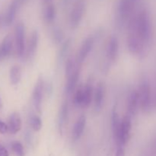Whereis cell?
<instances>
[{
	"instance_id": "6da1fadb",
	"label": "cell",
	"mask_w": 156,
	"mask_h": 156,
	"mask_svg": "<svg viewBox=\"0 0 156 156\" xmlns=\"http://www.w3.org/2000/svg\"><path fill=\"white\" fill-rule=\"evenodd\" d=\"M128 27H130L135 30L137 36L143 44L149 48L152 37V27L150 16L146 10H142L138 15L131 18Z\"/></svg>"
},
{
	"instance_id": "7a4b0ae2",
	"label": "cell",
	"mask_w": 156,
	"mask_h": 156,
	"mask_svg": "<svg viewBox=\"0 0 156 156\" xmlns=\"http://www.w3.org/2000/svg\"><path fill=\"white\" fill-rule=\"evenodd\" d=\"M137 91L141 109L146 113L150 112L152 110V90L149 81L147 79L142 81Z\"/></svg>"
},
{
	"instance_id": "3957f363",
	"label": "cell",
	"mask_w": 156,
	"mask_h": 156,
	"mask_svg": "<svg viewBox=\"0 0 156 156\" xmlns=\"http://www.w3.org/2000/svg\"><path fill=\"white\" fill-rule=\"evenodd\" d=\"M85 11V3L84 0H77L72 9L69 15V24L72 28L78 27L82 21Z\"/></svg>"
},
{
	"instance_id": "277c9868",
	"label": "cell",
	"mask_w": 156,
	"mask_h": 156,
	"mask_svg": "<svg viewBox=\"0 0 156 156\" xmlns=\"http://www.w3.org/2000/svg\"><path fill=\"white\" fill-rule=\"evenodd\" d=\"M15 42L17 55L22 57L25 50V27L22 22L18 23L15 26Z\"/></svg>"
},
{
	"instance_id": "5b68a950",
	"label": "cell",
	"mask_w": 156,
	"mask_h": 156,
	"mask_svg": "<svg viewBox=\"0 0 156 156\" xmlns=\"http://www.w3.org/2000/svg\"><path fill=\"white\" fill-rule=\"evenodd\" d=\"M134 2L131 0H119L117 3V15L120 24L124 23L132 13Z\"/></svg>"
},
{
	"instance_id": "8992f818",
	"label": "cell",
	"mask_w": 156,
	"mask_h": 156,
	"mask_svg": "<svg viewBox=\"0 0 156 156\" xmlns=\"http://www.w3.org/2000/svg\"><path fill=\"white\" fill-rule=\"evenodd\" d=\"M44 85L45 84H44V80L40 78L35 84L34 88L33 93H32V101H33L34 107L38 113H41V111L43 94H44V91L45 90Z\"/></svg>"
},
{
	"instance_id": "52a82bcc",
	"label": "cell",
	"mask_w": 156,
	"mask_h": 156,
	"mask_svg": "<svg viewBox=\"0 0 156 156\" xmlns=\"http://www.w3.org/2000/svg\"><path fill=\"white\" fill-rule=\"evenodd\" d=\"M94 38L91 36L87 37L83 41L80 47V50H79V52L78 53L77 57H76V62H77L78 65L81 66L85 62L86 58L89 55L90 52L92 50L93 47H94Z\"/></svg>"
},
{
	"instance_id": "ba28073f",
	"label": "cell",
	"mask_w": 156,
	"mask_h": 156,
	"mask_svg": "<svg viewBox=\"0 0 156 156\" xmlns=\"http://www.w3.org/2000/svg\"><path fill=\"white\" fill-rule=\"evenodd\" d=\"M140 107V98H139L138 91L133 90L129 93L127 100V114L126 115L129 116L131 118L134 117L137 114L139 108Z\"/></svg>"
},
{
	"instance_id": "9c48e42d",
	"label": "cell",
	"mask_w": 156,
	"mask_h": 156,
	"mask_svg": "<svg viewBox=\"0 0 156 156\" xmlns=\"http://www.w3.org/2000/svg\"><path fill=\"white\" fill-rule=\"evenodd\" d=\"M132 129V118L126 115L122 120L121 132H120V146L125 147L130 136Z\"/></svg>"
},
{
	"instance_id": "30bf717a",
	"label": "cell",
	"mask_w": 156,
	"mask_h": 156,
	"mask_svg": "<svg viewBox=\"0 0 156 156\" xmlns=\"http://www.w3.org/2000/svg\"><path fill=\"white\" fill-rule=\"evenodd\" d=\"M105 97V85L103 82H99L94 89V111L97 113L100 112L103 107Z\"/></svg>"
},
{
	"instance_id": "8fae6325",
	"label": "cell",
	"mask_w": 156,
	"mask_h": 156,
	"mask_svg": "<svg viewBox=\"0 0 156 156\" xmlns=\"http://www.w3.org/2000/svg\"><path fill=\"white\" fill-rule=\"evenodd\" d=\"M112 132L114 136V141L116 143L117 147H120V132H121V123L122 120L120 119L118 113L117 112L114 108L112 113Z\"/></svg>"
},
{
	"instance_id": "7c38bea8",
	"label": "cell",
	"mask_w": 156,
	"mask_h": 156,
	"mask_svg": "<svg viewBox=\"0 0 156 156\" xmlns=\"http://www.w3.org/2000/svg\"><path fill=\"white\" fill-rule=\"evenodd\" d=\"M119 53V41L117 37L112 36L108 42V48H107V55L108 59L112 62L117 59Z\"/></svg>"
},
{
	"instance_id": "4fadbf2b",
	"label": "cell",
	"mask_w": 156,
	"mask_h": 156,
	"mask_svg": "<svg viewBox=\"0 0 156 156\" xmlns=\"http://www.w3.org/2000/svg\"><path fill=\"white\" fill-rule=\"evenodd\" d=\"M8 128L11 134H16L21 129V118L19 114L14 112L9 116L8 120Z\"/></svg>"
},
{
	"instance_id": "5bb4252c",
	"label": "cell",
	"mask_w": 156,
	"mask_h": 156,
	"mask_svg": "<svg viewBox=\"0 0 156 156\" xmlns=\"http://www.w3.org/2000/svg\"><path fill=\"white\" fill-rule=\"evenodd\" d=\"M85 125H86V117L85 115L80 116L75 123L72 132V137L74 141H76L81 138L85 130Z\"/></svg>"
},
{
	"instance_id": "9a60e30c",
	"label": "cell",
	"mask_w": 156,
	"mask_h": 156,
	"mask_svg": "<svg viewBox=\"0 0 156 156\" xmlns=\"http://www.w3.org/2000/svg\"><path fill=\"white\" fill-rule=\"evenodd\" d=\"M80 66H81L78 65L74 73L67 78V82L66 84V92L68 94H72L76 88L80 76Z\"/></svg>"
},
{
	"instance_id": "2e32d148",
	"label": "cell",
	"mask_w": 156,
	"mask_h": 156,
	"mask_svg": "<svg viewBox=\"0 0 156 156\" xmlns=\"http://www.w3.org/2000/svg\"><path fill=\"white\" fill-rule=\"evenodd\" d=\"M21 3L18 0H13L10 4L8 10L5 15V25H11L14 22L16 17L17 12L20 7Z\"/></svg>"
},
{
	"instance_id": "e0dca14e",
	"label": "cell",
	"mask_w": 156,
	"mask_h": 156,
	"mask_svg": "<svg viewBox=\"0 0 156 156\" xmlns=\"http://www.w3.org/2000/svg\"><path fill=\"white\" fill-rule=\"evenodd\" d=\"M38 42H39V34L38 32L35 30L31 33L27 46V56L29 59H31L34 56L38 47Z\"/></svg>"
},
{
	"instance_id": "ac0fdd59",
	"label": "cell",
	"mask_w": 156,
	"mask_h": 156,
	"mask_svg": "<svg viewBox=\"0 0 156 156\" xmlns=\"http://www.w3.org/2000/svg\"><path fill=\"white\" fill-rule=\"evenodd\" d=\"M14 37L12 34H7L3 39L2 42L0 44L2 52L3 58H6L9 56L13 50Z\"/></svg>"
},
{
	"instance_id": "d6986e66",
	"label": "cell",
	"mask_w": 156,
	"mask_h": 156,
	"mask_svg": "<svg viewBox=\"0 0 156 156\" xmlns=\"http://www.w3.org/2000/svg\"><path fill=\"white\" fill-rule=\"evenodd\" d=\"M68 114H69V107L67 102H64L61 106L60 110H59V117H58V125L60 132H62L64 126L66 123L67 120H68Z\"/></svg>"
},
{
	"instance_id": "ffe728a7",
	"label": "cell",
	"mask_w": 156,
	"mask_h": 156,
	"mask_svg": "<svg viewBox=\"0 0 156 156\" xmlns=\"http://www.w3.org/2000/svg\"><path fill=\"white\" fill-rule=\"evenodd\" d=\"M93 96V87L92 83L88 82V83L84 86V93H83V103H82V108H86L90 106Z\"/></svg>"
},
{
	"instance_id": "44dd1931",
	"label": "cell",
	"mask_w": 156,
	"mask_h": 156,
	"mask_svg": "<svg viewBox=\"0 0 156 156\" xmlns=\"http://www.w3.org/2000/svg\"><path fill=\"white\" fill-rule=\"evenodd\" d=\"M56 8L53 4H48L44 11V19L47 23H52L56 18Z\"/></svg>"
},
{
	"instance_id": "7402d4cb",
	"label": "cell",
	"mask_w": 156,
	"mask_h": 156,
	"mask_svg": "<svg viewBox=\"0 0 156 156\" xmlns=\"http://www.w3.org/2000/svg\"><path fill=\"white\" fill-rule=\"evenodd\" d=\"M21 79V69L19 66H13L10 69V81L12 85H18Z\"/></svg>"
},
{
	"instance_id": "603a6c76",
	"label": "cell",
	"mask_w": 156,
	"mask_h": 156,
	"mask_svg": "<svg viewBox=\"0 0 156 156\" xmlns=\"http://www.w3.org/2000/svg\"><path fill=\"white\" fill-rule=\"evenodd\" d=\"M71 45V40L68 39L62 44L60 50H59V54H58V61L61 62L65 59L67 53H68L69 50V47Z\"/></svg>"
},
{
	"instance_id": "cb8c5ba5",
	"label": "cell",
	"mask_w": 156,
	"mask_h": 156,
	"mask_svg": "<svg viewBox=\"0 0 156 156\" xmlns=\"http://www.w3.org/2000/svg\"><path fill=\"white\" fill-rule=\"evenodd\" d=\"M52 38L55 44H59L60 43H62L64 39V33L62 29L58 27L53 28V31H52Z\"/></svg>"
},
{
	"instance_id": "d4e9b609",
	"label": "cell",
	"mask_w": 156,
	"mask_h": 156,
	"mask_svg": "<svg viewBox=\"0 0 156 156\" xmlns=\"http://www.w3.org/2000/svg\"><path fill=\"white\" fill-rule=\"evenodd\" d=\"M83 93L84 87H80L77 91H76L73 98V104L76 107H82L83 103Z\"/></svg>"
},
{
	"instance_id": "484cf974",
	"label": "cell",
	"mask_w": 156,
	"mask_h": 156,
	"mask_svg": "<svg viewBox=\"0 0 156 156\" xmlns=\"http://www.w3.org/2000/svg\"><path fill=\"white\" fill-rule=\"evenodd\" d=\"M30 126L36 132H38L42 128V120L41 117L37 115H31L30 118Z\"/></svg>"
},
{
	"instance_id": "4316f807",
	"label": "cell",
	"mask_w": 156,
	"mask_h": 156,
	"mask_svg": "<svg viewBox=\"0 0 156 156\" xmlns=\"http://www.w3.org/2000/svg\"><path fill=\"white\" fill-rule=\"evenodd\" d=\"M77 66H76V63H75L74 59L72 57L69 58V59H67L66 62V78H68L69 76H71V75L74 73Z\"/></svg>"
},
{
	"instance_id": "83f0119b",
	"label": "cell",
	"mask_w": 156,
	"mask_h": 156,
	"mask_svg": "<svg viewBox=\"0 0 156 156\" xmlns=\"http://www.w3.org/2000/svg\"><path fill=\"white\" fill-rule=\"evenodd\" d=\"M12 149L16 156H24V147L20 142L14 141L12 143Z\"/></svg>"
},
{
	"instance_id": "f1b7e54d",
	"label": "cell",
	"mask_w": 156,
	"mask_h": 156,
	"mask_svg": "<svg viewBox=\"0 0 156 156\" xmlns=\"http://www.w3.org/2000/svg\"><path fill=\"white\" fill-rule=\"evenodd\" d=\"M150 156H156V133L150 146Z\"/></svg>"
},
{
	"instance_id": "f546056e",
	"label": "cell",
	"mask_w": 156,
	"mask_h": 156,
	"mask_svg": "<svg viewBox=\"0 0 156 156\" xmlns=\"http://www.w3.org/2000/svg\"><path fill=\"white\" fill-rule=\"evenodd\" d=\"M7 132H9V128H8V125L3 121L0 120V133L5 134Z\"/></svg>"
},
{
	"instance_id": "4dcf8cb0",
	"label": "cell",
	"mask_w": 156,
	"mask_h": 156,
	"mask_svg": "<svg viewBox=\"0 0 156 156\" xmlns=\"http://www.w3.org/2000/svg\"><path fill=\"white\" fill-rule=\"evenodd\" d=\"M152 110H156V82L155 88L152 90Z\"/></svg>"
},
{
	"instance_id": "1f68e13d",
	"label": "cell",
	"mask_w": 156,
	"mask_h": 156,
	"mask_svg": "<svg viewBox=\"0 0 156 156\" xmlns=\"http://www.w3.org/2000/svg\"><path fill=\"white\" fill-rule=\"evenodd\" d=\"M125 147L123 146H120L117 147V151H116L115 156H125Z\"/></svg>"
},
{
	"instance_id": "d6a6232c",
	"label": "cell",
	"mask_w": 156,
	"mask_h": 156,
	"mask_svg": "<svg viewBox=\"0 0 156 156\" xmlns=\"http://www.w3.org/2000/svg\"><path fill=\"white\" fill-rule=\"evenodd\" d=\"M0 156H9V152L3 146H0Z\"/></svg>"
},
{
	"instance_id": "836d02e7",
	"label": "cell",
	"mask_w": 156,
	"mask_h": 156,
	"mask_svg": "<svg viewBox=\"0 0 156 156\" xmlns=\"http://www.w3.org/2000/svg\"><path fill=\"white\" fill-rule=\"evenodd\" d=\"M5 25V15H0V29Z\"/></svg>"
},
{
	"instance_id": "e575fe53",
	"label": "cell",
	"mask_w": 156,
	"mask_h": 156,
	"mask_svg": "<svg viewBox=\"0 0 156 156\" xmlns=\"http://www.w3.org/2000/svg\"><path fill=\"white\" fill-rule=\"evenodd\" d=\"M2 59H3V56H2V52L1 46H0V60H1Z\"/></svg>"
},
{
	"instance_id": "d590c367",
	"label": "cell",
	"mask_w": 156,
	"mask_h": 156,
	"mask_svg": "<svg viewBox=\"0 0 156 156\" xmlns=\"http://www.w3.org/2000/svg\"><path fill=\"white\" fill-rule=\"evenodd\" d=\"M43 1H44V2L48 3V4H50V2H52V0H43Z\"/></svg>"
},
{
	"instance_id": "8d00e7d4",
	"label": "cell",
	"mask_w": 156,
	"mask_h": 156,
	"mask_svg": "<svg viewBox=\"0 0 156 156\" xmlns=\"http://www.w3.org/2000/svg\"><path fill=\"white\" fill-rule=\"evenodd\" d=\"M2 108V101L1 98H0V109H1Z\"/></svg>"
},
{
	"instance_id": "74e56055",
	"label": "cell",
	"mask_w": 156,
	"mask_h": 156,
	"mask_svg": "<svg viewBox=\"0 0 156 156\" xmlns=\"http://www.w3.org/2000/svg\"><path fill=\"white\" fill-rule=\"evenodd\" d=\"M131 1H132V2H134V3H135V2H136V1H137V0H131Z\"/></svg>"
},
{
	"instance_id": "f35d334b",
	"label": "cell",
	"mask_w": 156,
	"mask_h": 156,
	"mask_svg": "<svg viewBox=\"0 0 156 156\" xmlns=\"http://www.w3.org/2000/svg\"><path fill=\"white\" fill-rule=\"evenodd\" d=\"M18 1H19V2H21H21H23V1H24V0H18Z\"/></svg>"
}]
</instances>
